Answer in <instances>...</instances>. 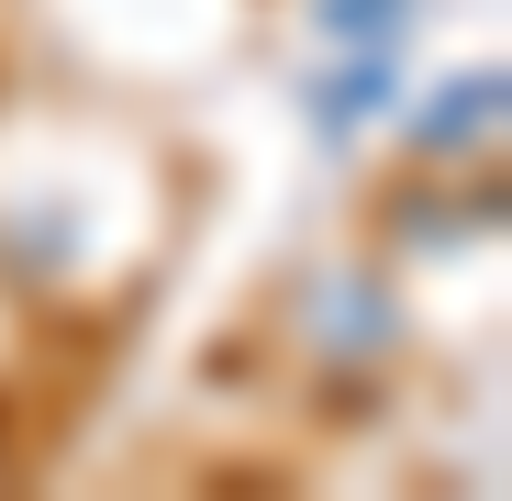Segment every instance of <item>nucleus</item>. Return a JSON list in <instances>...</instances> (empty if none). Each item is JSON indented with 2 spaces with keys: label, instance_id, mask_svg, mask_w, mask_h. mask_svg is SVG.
Instances as JSON below:
<instances>
[{
  "label": "nucleus",
  "instance_id": "nucleus-4",
  "mask_svg": "<svg viewBox=\"0 0 512 501\" xmlns=\"http://www.w3.org/2000/svg\"><path fill=\"white\" fill-rule=\"evenodd\" d=\"M323 334H334V346H368V334H390V301H379L368 279H346V290H334V323H323Z\"/></svg>",
  "mask_w": 512,
  "mask_h": 501
},
{
  "label": "nucleus",
  "instance_id": "nucleus-1",
  "mask_svg": "<svg viewBox=\"0 0 512 501\" xmlns=\"http://www.w3.org/2000/svg\"><path fill=\"white\" fill-rule=\"evenodd\" d=\"M401 90V45H323L301 67V112H312V145H357Z\"/></svg>",
  "mask_w": 512,
  "mask_h": 501
},
{
  "label": "nucleus",
  "instance_id": "nucleus-2",
  "mask_svg": "<svg viewBox=\"0 0 512 501\" xmlns=\"http://www.w3.org/2000/svg\"><path fill=\"white\" fill-rule=\"evenodd\" d=\"M490 123H501V67H468V78H446V90L423 101L412 145H423V156H457V145H479Z\"/></svg>",
  "mask_w": 512,
  "mask_h": 501
},
{
  "label": "nucleus",
  "instance_id": "nucleus-3",
  "mask_svg": "<svg viewBox=\"0 0 512 501\" xmlns=\"http://www.w3.org/2000/svg\"><path fill=\"white\" fill-rule=\"evenodd\" d=\"M412 12H423V0H312L323 45H401V34H412Z\"/></svg>",
  "mask_w": 512,
  "mask_h": 501
}]
</instances>
